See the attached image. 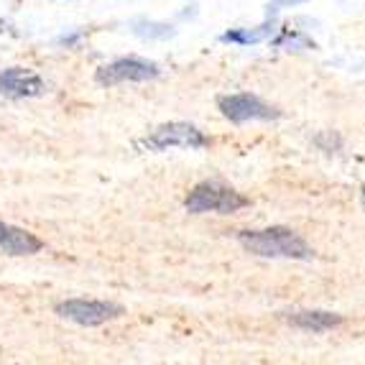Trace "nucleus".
Returning <instances> with one entry per match:
<instances>
[{
    "label": "nucleus",
    "mask_w": 365,
    "mask_h": 365,
    "mask_svg": "<svg viewBox=\"0 0 365 365\" xmlns=\"http://www.w3.org/2000/svg\"><path fill=\"white\" fill-rule=\"evenodd\" d=\"M240 243L263 258H299L307 261L312 258L309 245L297 235V232L287 230V227H271V230H258V232H240Z\"/></svg>",
    "instance_id": "1"
},
{
    "label": "nucleus",
    "mask_w": 365,
    "mask_h": 365,
    "mask_svg": "<svg viewBox=\"0 0 365 365\" xmlns=\"http://www.w3.org/2000/svg\"><path fill=\"white\" fill-rule=\"evenodd\" d=\"M248 200L243 195H237L235 189L222 187L217 182L200 184V187L187 197V210L195 215L202 212H220V215H230L237 212L240 207H245Z\"/></svg>",
    "instance_id": "2"
},
{
    "label": "nucleus",
    "mask_w": 365,
    "mask_h": 365,
    "mask_svg": "<svg viewBox=\"0 0 365 365\" xmlns=\"http://www.w3.org/2000/svg\"><path fill=\"white\" fill-rule=\"evenodd\" d=\"M207 143L205 135L195 128V125H187V123H169V125H161L158 130H153V135H148L143 140V146L151 148V151H164V148L179 146V148H202Z\"/></svg>",
    "instance_id": "3"
},
{
    "label": "nucleus",
    "mask_w": 365,
    "mask_h": 365,
    "mask_svg": "<svg viewBox=\"0 0 365 365\" xmlns=\"http://www.w3.org/2000/svg\"><path fill=\"white\" fill-rule=\"evenodd\" d=\"M158 77V67L153 61L146 59H118L108 67L98 69V82L100 85H118V82H146V79Z\"/></svg>",
    "instance_id": "4"
},
{
    "label": "nucleus",
    "mask_w": 365,
    "mask_h": 365,
    "mask_svg": "<svg viewBox=\"0 0 365 365\" xmlns=\"http://www.w3.org/2000/svg\"><path fill=\"white\" fill-rule=\"evenodd\" d=\"M220 110L222 115L230 118L235 123H245V120H271V118H279L274 108H268L263 100H258L256 95H225L220 98Z\"/></svg>",
    "instance_id": "5"
},
{
    "label": "nucleus",
    "mask_w": 365,
    "mask_h": 365,
    "mask_svg": "<svg viewBox=\"0 0 365 365\" xmlns=\"http://www.w3.org/2000/svg\"><path fill=\"white\" fill-rule=\"evenodd\" d=\"M64 319H72L77 324H85V327H95V324H103L113 317L120 314V307L108 304V302H85V299H72V302H64V304L56 307Z\"/></svg>",
    "instance_id": "6"
},
{
    "label": "nucleus",
    "mask_w": 365,
    "mask_h": 365,
    "mask_svg": "<svg viewBox=\"0 0 365 365\" xmlns=\"http://www.w3.org/2000/svg\"><path fill=\"white\" fill-rule=\"evenodd\" d=\"M46 92L43 79L26 69H6L0 72V95L8 98H38Z\"/></svg>",
    "instance_id": "7"
},
{
    "label": "nucleus",
    "mask_w": 365,
    "mask_h": 365,
    "mask_svg": "<svg viewBox=\"0 0 365 365\" xmlns=\"http://www.w3.org/2000/svg\"><path fill=\"white\" fill-rule=\"evenodd\" d=\"M0 248L13 253V256H31V253L41 250V240L34 237L31 232L21 230V227L0 222Z\"/></svg>",
    "instance_id": "8"
},
{
    "label": "nucleus",
    "mask_w": 365,
    "mask_h": 365,
    "mask_svg": "<svg viewBox=\"0 0 365 365\" xmlns=\"http://www.w3.org/2000/svg\"><path fill=\"white\" fill-rule=\"evenodd\" d=\"M289 322L302 329H312V332H324V329L337 327L342 322V317L329 314V312H299V314L289 317Z\"/></svg>",
    "instance_id": "9"
},
{
    "label": "nucleus",
    "mask_w": 365,
    "mask_h": 365,
    "mask_svg": "<svg viewBox=\"0 0 365 365\" xmlns=\"http://www.w3.org/2000/svg\"><path fill=\"white\" fill-rule=\"evenodd\" d=\"M274 31V24H263L261 29L256 31H227L222 41H230V43H256V41H263Z\"/></svg>",
    "instance_id": "10"
},
{
    "label": "nucleus",
    "mask_w": 365,
    "mask_h": 365,
    "mask_svg": "<svg viewBox=\"0 0 365 365\" xmlns=\"http://www.w3.org/2000/svg\"><path fill=\"white\" fill-rule=\"evenodd\" d=\"M276 46H299V49H309V46H314V43L309 41V38L299 36V34H292V31H287L284 36L276 41Z\"/></svg>",
    "instance_id": "11"
},
{
    "label": "nucleus",
    "mask_w": 365,
    "mask_h": 365,
    "mask_svg": "<svg viewBox=\"0 0 365 365\" xmlns=\"http://www.w3.org/2000/svg\"><path fill=\"white\" fill-rule=\"evenodd\" d=\"M299 3H307V0H274L268 11H281V8H289V6H299Z\"/></svg>",
    "instance_id": "12"
}]
</instances>
